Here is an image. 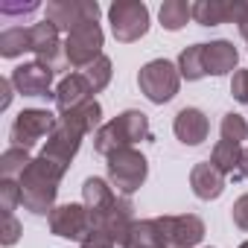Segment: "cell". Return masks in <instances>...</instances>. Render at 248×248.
Masks as SVG:
<instances>
[{
  "label": "cell",
  "instance_id": "obj_1",
  "mask_svg": "<svg viewBox=\"0 0 248 248\" xmlns=\"http://www.w3.org/2000/svg\"><path fill=\"white\" fill-rule=\"evenodd\" d=\"M64 178V170L50 164L47 158H32V164L27 167V172L18 178L21 184V204L32 213V216H50L56 210V196H59V184Z\"/></svg>",
  "mask_w": 248,
  "mask_h": 248
},
{
  "label": "cell",
  "instance_id": "obj_2",
  "mask_svg": "<svg viewBox=\"0 0 248 248\" xmlns=\"http://www.w3.org/2000/svg\"><path fill=\"white\" fill-rule=\"evenodd\" d=\"M140 140H152V129H149V117L143 111H123L114 120H108L105 126H99L93 132V152H99L102 158H111L120 149H132Z\"/></svg>",
  "mask_w": 248,
  "mask_h": 248
},
{
  "label": "cell",
  "instance_id": "obj_3",
  "mask_svg": "<svg viewBox=\"0 0 248 248\" xmlns=\"http://www.w3.org/2000/svg\"><path fill=\"white\" fill-rule=\"evenodd\" d=\"M135 204L129 196H114L105 207L99 210H91V231H99L105 233L114 245H123L126 248L129 236H132V228H135Z\"/></svg>",
  "mask_w": 248,
  "mask_h": 248
},
{
  "label": "cell",
  "instance_id": "obj_4",
  "mask_svg": "<svg viewBox=\"0 0 248 248\" xmlns=\"http://www.w3.org/2000/svg\"><path fill=\"white\" fill-rule=\"evenodd\" d=\"M108 184L117 187L120 196H132L143 187L146 175H149V161L143 152H138L135 146L132 149H120L108 158Z\"/></svg>",
  "mask_w": 248,
  "mask_h": 248
},
{
  "label": "cell",
  "instance_id": "obj_5",
  "mask_svg": "<svg viewBox=\"0 0 248 248\" xmlns=\"http://www.w3.org/2000/svg\"><path fill=\"white\" fill-rule=\"evenodd\" d=\"M138 88L140 93L155 102V105H164L170 102L178 88H181V73H178V64L167 62V59H155V62H146L138 73Z\"/></svg>",
  "mask_w": 248,
  "mask_h": 248
},
{
  "label": "cell",
  "instance_id": "obj_6",
  "mask_svg": "<svg viewBox=\"0 0 248 248\" xmlns=\"http://www.w3.org/2000/svg\"><path fill=\"white\" fill-rule=\"evenodd\" d=\"M108 21L120 44H135L149 32V6L140 0H114L108 6Z\"/></svg>",
  "mask_w": 248,
  "mask_h": 248
},
{
  "label": "cell",
  "instance_id": "obj_7",
  "mask_svg": "<svg viewBox=\"0 0 248 248\" xmlns=\"http://www.w3.org/2000/svg\"><path fill=\"white\" fill-rule=\"evenodd\" d=\"M59 126V117L47 108H24L15 123H12V129H9V140L12 146L18 149H32L41 138H50Z\"/></svg>",
  "mask_w": 248,
  "mask_h": 248
},
{
  "label": "cell",
  "instance_id": "obj_8",
  "mask_svg": "<svg viewBox=\"0 0 248 248\" xmlns=\"http://www.w3.org/2000/svg\"><path fill=\"white\" fill-rule=\"evenodd\" d=\"M102 27L96 21L79 24L67 38H64V56L70 67H91L99 56H102Z\"/></svg>",
  "mask_w": 248,
  "mask_h": 248
},
{
  "label": "cell",
  "instance_id": "obj_9",
  "mask_svg": "<svg viewBox=\"0 0 248 248\" xmlns=\"http://www.w3.org/2000/svg\"><path fill=\"white\" fill-rule=\"evenodd\" d=\"M30 41H32V53H35V62L50 67L53 73H62L67 64V56H64V44H62V32L56 24H50L47 18L41 24H32L30 27Z\"/></svg>",
  "mask_w": 248,
  "mask_h": 248
},
{
  "label": "cell",
  "instance_id": "obj_10",
  "mask_svg": "<svg viewBox=\"0 0 248 248\" xmlns=\"http://www.w3.org/2000/svg\"><path fill=\"white\" fill-rule=\"evenodd\" d=\"M158 233L164 248H193L204 239V222L196 213H184V216H158L155 219Z\"/></svg>",
  "mask_w": 248,
  "mask_h": 248
},
{
  "label": "cell",
  "instance_id": "obj_11",
  "mask_svg": "<svg viewBox=\"0 0 248 248\" xmlns=\"http://www.w3.org/2000/svg\"><path fill=\"white\" fill-rule=\"evenodd\" d=\"M99 18V3L96 0H53L47 3V21L59 27V32H73L79 24L96 21Z\"/></svg>",
  "mask_w": 248,
  "mask_h": 248
},
{
  "label": "cell",
  "instance_id": "obj_12",
  "mask_svg": "<svg viewBox=\"0 0 248 248\" xmlns=\"http://www.w3.org/2000/svg\"><path fill=\"white\" fill-rule=\"evenodd\" d=\"M50 231L62 239H76L82 242L88 233H91V210L85 204H76V202H67V204H59L53 213H50Z\"/></svg>",
  "mask_w": 248,
  "mask_h": 248
},
{
  "label": "cell",
  "instance_id": "obj_13",
  "mask_svg": "<svg viewBox=\"0 0 248 248\" xmlns=\"http://www.w3.org/2000/svg\"><path fill=\"white\" fill-rule=\"evenodd\" d=\"M82 138H85L82 132L64 126V123L59 120L56 132L47 138V143H44V149H41V158H47L50 164H56V167H62V170L67 172V170H70V161L76 158V152H79V146H82Z\"/></svg>",
  "mask_w": 248,
  "mask_h": 248
},
{
  "label": "cell",
  "instance_id": "obj_14",
  "mask_svg": "<svg viewBox=\"0 0 248 248\" xmlns=\"http://www.w3.org/2000/svg\"><path fill=\"white\" fill-rule=\"evenodd\" d=\"M53 76L56 73L50 67H44L38 62H27V64H18L9 79H12L15 91L24 93V96H47L50 85H53Z\"/></svg>",
  "mask_w": 248,
  "mask_h": 248
},
{
  "label": "cell",
  "instance_id": "obj_15",
  "mask_svg": "<svg viewBox=\"0 0 248 248\" xmlns=\"http://www.w3.org/2000/svg\"><path fill=\"white\" fill-rule=\"evenodd\" d=\"M172 132L175 138L184 143V146H199L207 140L210 135V120L202 108H181L175 114V123H172Z\"/></svg>",
  "mask_w": 248,
  "mask_h": 248
},
{
  "label": "cell",
  "instance_id": "obj_16",
  "mask_svg": "<svg viewBox=\"0 0 248 248\" xmlns=\"http://www.w3.org/2000/svg\"><path fill=\"white\" fill-rule=\"evenodd\" d=\"M242 12V0H233V3H225V0H199L193 3V21L199 27H219V24H236Z\"/></svg>",
  "mask_w": 248,
  "mask_h": 248
},
{
  "label": "cell",
  "instance_id": "obj_17",
  "mask_svg": "<svg viewBox=\"0 0 248 248\" xmlns=\"http://www.w3.org/2000/svg\"><path fill=\"white\" fill-rule=\"evenodd\" d=\"M225 172L219 167H213L210 161H202L190 170V187L196 193V199L202 202H210V199H219L225 193Z\"/></svg>",
  "mask_w": 248,
  "mask_h": 248
},
{
  "label": "cell",
  "instance_id": "obj_18",
  "mask_svg": "<svg viewBox=\"0 0 248 248\" xmlns=\"http://www.w3.org/2000/svg\"><path fill=\"white\" fill-rule=\"evenodd\" d=\"M53 96H56L59 114H67V111H73V108L91 102V99H93V91H91V85H88V79H85L82 73H70V76H64V79L59 82V88H56Z\"/></svg>",
  "mask_w": 248,
  "mask_h": 248
},
{
  "label": "cell",
  "instance_id": "obj_19",
  "mask_svg": "<svg viewBox=\"0 0 248 248\" xmlns=\"http://www.w3.org/2000/svg\"><path fill=\"white\" fill-rule=\"evenodd\" d=\"M236 64H239V53L231 41L219 38V41L204 44V70H207V76H228L231 70H236Z\"/></svg>",
  "mask_w": 248,
  "mask_h": 248
},
{
  "label": "cell",
  "instance_id": "obj_20",
  "mask_svg": "<svg viewBox=\"0 0 248 248\" xmlns=\"http://www.w3.org/2000/svg\"><path fill=\"white\" fill-rule=\"evenodd\" d=\"M59 120L64 123V126H70V129L82 132V135H91L93 129H99V126H102V105H99L96 99H91V102H85V105H79V108H73V111L62 114Z\"/></svg>",
  "mask_w": 248,
  "mask_h": 248
},
{
  "label": "cell",
  "instance_id": "obj_21",
  "mask_svg": "<svg viewBox=\"0 0 248 248\" xmlns=\"http://www.w3.org/2000/svg\"><path fill=\"white\" fill-rule=\"evenodd\" d=\"M242 146L239 143H228V140H219L216 146H213V152H210V164L213 167H219L225 175H231V178H239V161H242Z\"/></svg>",
  "mask_w": 248,
  "mask_h": 248
},
{
  "label": "cell",
  "instance_id": "obj_22",
  "mask_svg": "<svg viewBox=\"0 0 248 248\" xmlns=\"http://www.w3.org/2000/svg\"><path fill=\"white\" fill-rule=\"evenodd\" d=\"M161 27L170 30V32H178L187 27V21L193 18V3L187 0H164L161 3Z\"/></svg>",
  "mask_w": 248,
  "mask_h": 248
},
{
  "label": "cell",
  "instance_id": "obj_23",
  "mask_svg": "<svg viewBox=\"0 0 248 248\" xmlns=\"http://www.w3.org/2000/svg\"><path fill=\"white\" fill-rule=\"evenodd\" d=\"M24 53H32V41H30V30L24 27H9L0 32V56L3 59H18Z\"/></svg>",
  "mask_w": 248,
  "mask_h": 248
},
{
  "label": "cell",
  "instance_id": "obj_24",
  "mask_svg": "<svg viewBox=\"0 0 248 248\" xmlns=\"http://www.w3.org/2000/svg\"><path fill=\"white\" fill-rule=\"evenodd\" d=\"M178 73L187 82H199V79L207 76V70H204V44H193V47L181 50V56H178Z\"/></svg>",
  "mask_w": 248,
  "mask_h": 248
},
{
  "label": "cell",
  "instance_id": "obj_25",
  "mask_svg": "<svg viewBox=\"0 0 248 248\" xmlns=\"http://www.w3.org/2000/svg\"><path fill=\"white\" fill-rule=\"evenodd\" d=\"M117 193H114V187L105 181V178H85V184H82V204L88 207V210H99V207H105L111 199H114Z\"/></svg>",
  "mask_w": 248,
  "mask_h": 248
},
{
  "label": "cell",
  "instance_id": "obj_26",
  "mask_svg": "<svg viewBox=\"0 0 248 248\" xmlns=\"http://www.w3.org/2000/svg\"><path fill=\"white\" fill-rule=\"evenodd\" d=\"M30 164H32V155H30L27 149L9 146L3 155H0V178H12V181H18V178L27 172Z\"/></svg>",
  "mask_w": 248,
  "mask_h": 248
},
{
  "label": "cell",
  "instance_id": "obj_27",
  "mask_svg": "<svg viewBox=\"0 0 248 248\" xmlns=\"http://www.w3.org/2000/svg\"><path fill=\"white\" fill-rule=\"evenodd\" d=\"M126 248H164L155 219H140V222H135V228H132V236H129Z\"/></svg>",
  "mask_w": 248,
  "mask_h": 248
},
{
  "label": "cell",
  "instance_id": "obj_28",
  "mask_svg": "<svg viewBox=\"0 0 248 248\" xmlns=\"http://www.w3.org/2000/svg\"><path fill=\"white\" fill-rule=\"evenodd\" d=\"M219 132H222V140L242 146V140H248V123H245L242 114L228 111V114L222 117V123H219Z\"/></svg>",
  "mask_w": 248,
  "mask_h": 248
},
{
  "label": "cell",
  "instance_id": "obj_29",
  "mask_svg": "<svg viewBox=\"0 0 248 248\" xmlns=\"http://www.w3.org/2000/svg\"><path fill=\"white\" fill-rule=\"evenodd\" d=\"M111 73H114V70H111V59H108V56H99L91 67H85V70H82V76L88 79V85H91V91H93V93H99V91H105V88H108Z\"/></svg>",
  "mask_w": 248,
  "mask_h": 248
},
{
  "label": "cell",
  "instance_id": "obj_30",
  "mask_svg": "<svg viewBox=\"0 0 248 248\" xmlns=\"http://www.w3.org/2000/svg\"><path fill=\"white\" fill-rule=\"evenodd\" d=\"M18 204H21V184L12 178H0V210H3V216H15Z\"/></svg>",
  "mask_w": 248,
  "mask_h": 248
},
{
  "label": "cell",
  "instance_id": "obj_31",
  "mask_svg": "<svg viewBox=\"0 0 248 248\" xmlns=\"http://www.w3.org/2000/svg\"><path fill=\"white\" fill-rule=\"evenodd\" d=\"M21 222L15 219V216H3V225H0V242H3L6 248L9 245H15L18 239H21Z\"/></svg>",
  "mask_w": 248,
  "mask_h": 248
},
{
  "label": "cell",
  "instance_id": "obj_32",
  "mask_svg": "<svg viewBox=\"0 0 248 248\" xmlns=\"http://www.w3.org/2000/svg\"><path fill=\"white\" fill-rule=\"evenodd\" d=\"M231 96L242 105H248V70H236L231 79Z\"/></svg>",
  "mask_w": 248,
  "mask_h": 248
},
{
  "label": "cell",
  "instance_id": "obj_33",
  "mask_svg": "<svg viewBox=\"0 0 248 248\" xmlns=\"http://www.w3.org/2000/svg\"><path fill=\"white\" fill-rule=\"evenodd\" d=\"M231 216H233V225H236V228L248 231V193H245V196H239V199L233 202Z\"/></svg>",
  "mask_w": 248,
  "mask_h": 248
},
{
  "label": "cell",
  "instance_id": "obj_34",
  "mask_svg": "<svg viewBox=\"0 0 248 248\" xmlns=\"http://www.w3.org/2000/svg\"><path fill=\"white\" fill-rule=\"evenodd\" d=\"M35 9H38L35 0H30V3H0V12L3 15H30Z\"/></svg>",
  "mask_w": 248,
  "mask_h": 248
},
{
  "label": "cell",
  "instance_id": "obj_35",
  "mask_svg": "<svg viewBox=\"0 0 248 248\" xmlns=\"http://www.w3.org/2000/svg\"><path fill=\"white\" fill-rule=\"evenodd\" d=\"M82 248H114V242H111L105 233H99V231H91V233L82 239Z\"/></svg>",
  "mask_w": 248,
  "mask_h": 248
},
{
  "label": "cell",
  "instance_id": "obj_36",
  "mask_svg": "<svg viewBox=\"0 0 248 248\" xmlns=\"http://www.w3.org/2000/svg\"><path fill=\"white\" fill-rule=\"evenodd\" d=\"M12 91H15L12 79H0V93H3V99H0V108H9V102H12Z\"/></svg>",
  "mask_w": 248,
  "mask_h": 248
},
{
  "label": "cell",
  "instance_id": "obj_37",
  "mask_svg": "<svg viewBox=\"0 0 248 248\" xmlns=\"http://www.w3.org/2000/svg\"><path fill=\"white\" fill-rule=\"evenodd\" d=\"M236 27H239V35H242L245 44H248V3H242V12H239V18H236Z\"/></svg>",
  "mask_w": 248,
  "mask_h": 248
},
{
  "label": "cell",
  "instance_id": "obj_38",
  "mask_svg": "<svg viewBox=\"0 0 248 248\" xmlns=\"http://www.w3.org/2000/svg\"><path fill=\"white\" fill-rule=\"evenodd\" d=\"M239 178H248V149L242 152V161H239Z\"/></svg>",
  "mask_w": 248,
  "mask_h": 248
},
{
  "label": "cell",
  "instance_id": "obj_39",
  "mask_svg": "<svg viewBox=\"0 0 248 248\" xmlns=\"http://www.w3.org/2000/svg\"><path fill=\"white\" fill-rule=\"evenodd\" d=\"M239 248H248V239H245V242H242V245H239Z\"/></svg>",
  "mask_w": 248,
  "mask_h": 248
}]
</instances>
